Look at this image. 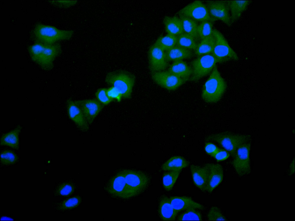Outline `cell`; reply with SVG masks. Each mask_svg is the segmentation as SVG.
Here are the masks:
<instances>
[{"label":"cell","instance_id":"cell-1","mask_svg":"<svg viewBox=\"0 0 295 221\" xmlns=\"http://www.w3.org/2000/svg\"><path fill=\"white\" fill-rule=\"evenodd\" d=\"M226 87V83L215 65L203 86L202 98L207 103L217 102L222 98Z\"/></svg>","mask_w":295,"mask_h":221},{"label":"cell","instance_id":"cell-2","mask_svg":"<svg viewBox=\"0 0 295 221\" xmlns=\"http://www.w3.org/2000/svg\"><path fill=\"white\" fill-rule=\"evenodd\" d=\"M124 171L128 199L139 195L147 189L150 179L146 174L133 169H125Z\"/></svg>","mask_w":295,"mask_h":221},{"label":"cell","instance_id":"cell-3","mask_svg":"<svg viewBox=\"0 0 295 221\" xmlns=\"http://www.w3.org/2000/svg\"><path fill=\"white\" fill-rule=\"evenodd\" d=\"M33 33L37 42L49 45L54 44L59 41L70 39L73 31L61 30L51 26L39 24L35 27Z\"/></svg>","mask_w":295,"mask_h":221},{"label":"cell","instance_id":"cell-4","mask_svg":"<svg viewBox=\"0 0 295 221\" xmlns=\"http://www.w3.org/2000/svg\"><path fill=\"white\" fill-rule=\"evenodd\" d=\"M250 139V136L247 135L224 133L210 135L206 140L216 142L233 157L237 149L249 142Z\"/></svg>","mask_w":295,"mask_h":221},{"label":"cell","instance_id":"cell-5","mask_svg":"<svg viewBox=\"0 0 295 221\" xmlns=\"http://www.w3.org/2000/svg\"><path fill=\"white\" fill-rule=\"evenodd\" d=\"M105 81L116 88L122 97L126 98L131 97L135 82L132 75L122 71L110 72L107 74Z\"/></svg>","mask_w":295,"mask_h":221},{"label":"cell","instance_id":"cell-6","mask_svg":"<svg viewBox=\"0 0 295 221\" xmlns=\"http://www.w3.org/2000/svg\"><path fill=\"white\" fill-rule=\"evenodd\" d=\"M218 62H222L212 53L197 57L191 62L192 74L189 81H196L207 75Z\"/></svg>","mask_w":295,"mask_h":221},{"label":"cell","instance_id":"cell-7","mask_svg":"<svg viewBox=\"0 0 295 221\" xmlns=\"http://www.w3.org/2000/svg\"><path fill=\"white\" fill-rule=\"evenodd\" d=\"M212 34L215 41L212 53L214 56L222 62L231 60H238L237 55L230 47L223 35L215 29H213Z\"/></svg>","mask_w":295,"mask_h":221},{"label":"cell","instance_id":"cell-8","mask_svg":"<svg viewBox=\"0 0 295 221\" xmlns=\"http://www.w3.org/2000/svg\"><path fill=\"white\" fill-rule=\"evenodd\" d=\"M250 144L249 142L241 146L233 157V166L238 175L243 177L251 173L249 157Z\"/></svg>","mask_w":295,"mask_h":221},{"label":"cell","instance_id":"cell-9","mask_svg":"<svg viewBox=\"0 0 295 221\" xmlns=\"http://www.w3.org/2000/svg\"><path fill=\"white\" fill-rule=\"evenodd\" d=\"M205 4L213 22L220 20L228 26L231 25L228 1H208Z\"/></svg>","mask_w":295,"mask_h":221},{"label":"cell","instance_id":"cell-10","mask_svg":"<svg viewBox=\"0 0 295 221\" xmlns=\"http://www.w3.org/2000/svg\"><path fill=\"white\" fill-rule=\"evenodd\" d=\"M177 14L186 16L196 22L207 20L213 22L205 4L201 1H195L189 3L179 11Z\"/></svg>","mask_w":295,"mask_h":221},{"label":"cell","instance_id":"cell-11","mask_svg":"<svg viewBox=\"0 0 295 221\" xmlns=\"http://www.w3.org/2000/svg\"><path fill=\"white\" fill-rule=\"evenodd\" d=\"M149 67L152 73L163 71L168 66L165 51L154 43L148 52Z\"/></svg>","mask_w":295,"mask_h":221},{"label":"cell","instance_id":"cell-12","mask_svg":"<svg viewBox=\"0 0 295 221\" xmlns=\"http://www.w3.org/2000/svg\"><path fill=\"white\" fill-rule=\"evenodd\" d=\"M152 78L158 84L170 90L176 89L186 81L169 71L152 73Z\"/></svg>","mask_w":295,"mask_h":221},{"label":"cell","instance_id":"cell-13","mask_svg":"<svg viewBox=\"0 0 295 221\" xmlns=\"http://www.w3.org/2000/svg\"><path fill=\"white\" fill-rule=\"evenodd\" d=\"M82 111L89 124H91L105 105L97 99H86L74 101Z\"/></svg>","mask_w":295,"mask_h":221},{"label":"cell","instance_id":"cell-14","mask_svg":"<svg viewBox=\"0 0 295 221\" xmlns=\"http://www.w3.org/2000/svg\"><path fill=\"white\" fill-rule=\"evenodd\" d=\"M106 189L109 193L114 197L128 199L124 170L118 172L112 178Z\"/></svg>","mask_w":295,"mask_h":221},{"label":"cell","instance_id":"cell-15","mask_svg":"<svg viewBox=\"0 0 295 221\" xmlns=\"http://www.w3.org/2000/svg\"><path fill=\"white\" fill-rule=\"evenodd\" d=\"M204 166L206 170L207 177L206 191L211 193L223 180V167L219 164L212 163H207Z\"/></svg>","mask_w":295,"mask_h":221},{"label":"cell","instance_id":"cell-16","mask_svg":"<svg viewBox=\"0 0 295 221\" xmlns=\"http://www.w3.org/2000/svg\"><path fill=\"white\" fill-rule=\"evenodd\" d=\"M61 51L60 46L58 44L45 45L44 49L37 64L44 69L50 68L55 59Z\"/></svg>","mask_w":295,"mask_h":221},{"label":"cell","instance_id":"cell-17","mask_svg":"<svg viewBox=\"0 0 295 221\" xmlns=\"http://www.w3.org/2000/svg\"><path fill=\"white\" fill-rule=\"evenodd\" d=\"M68 114L70 119L77 127L83 132L89 129V124L86 121L80 109L74 101L71 99L67 101Z\"/></svg>","mask_w":295,"mask_h":221},{"label":"cell","instance_id":"cell-18","mask_svg":"<svg viewBox=\"0 0 295 221\" xmlns=\"http://www.w3.org/2000/svg\"><path fill=\"white\" fill-rule=\"evenodd\" d=\"M169 198L173 207L178 213L189 209L203 210L205 208L203 205L189 197L175 196L170 197Z\"/></svg>","mask_w":295,"mask_h":221},{"label":"cell","instance_id":"cell-19","mask_svg":"<svg viewBox=\"0 0 295 221\" xmlns=\"http://www.w3.org/2000/svg\"><path fill=\"white\" fill-rule=\"evenodd\" d=\"M158 213L163 221H173L176 219L178 213L173 207L169 197L166 195L161 196L159 200Z\"/></svg>","mask_w":295,"mask_h":221},{"label":"cell","instance_id":"cell-20","mask_svg":"<svg viewBox=\"0 0 295 221\" xmlns=\"http://www.w3.org/2000/svg\"><path fill=\"white\" fill-rule=\"evenodd\" d=\"M190 168L194 184L202 191H206L207 177L205 166L192 164Z\"/></svg>","mask_w":295,"mask_h":221},{"label":"cell","instance_id":"cell-21","mask_svg":"<svg viewBox=\"0 0 295 221\" xmlns=\"http://www.w3.org/2000/svg\"><path fill=\"white\" fill-rule=\"evenodd\" d=\"M168 71L186 81L189 80L192 74L191 67L183 60L173 61Z\"/></svg>","mask_w":295,"mask_h":221},{"label":"cell","instance_id":"cell-22","mask_svg":"<svg viewBox=\"0 0 295 221\" xmlns=\"http://www.w3.org/2000/svg\"><path fill=\"white\" fill-rule=\"evenodd\" d=\"M165 54L168 61L190 59L194 55L192 51L177 45L165 51Z\"/></svg>","mask_w":295,"mask_h":221},{"label":"cell","instance_id":"cell-23","mask_svg":"<svg viewBox=\"0 0 295 221\" xmlns=\"http://www.w3.org/2000/svg\"><path fill=\"white\" fill-rule=\"evenodd\" d=\"M163 21L167 34L177 36L184 33L182 23L179 17L166 16L164 18Z\"/></svg>","mask_w":295,"mask_h":221},{"label":"cell","instance_id":"cell-24","mask_svg":"<svg viewBox=\"0 0 295 221\" xmlns=\"http://www.w3.org/2000/svg\"><path fill=\"white\" fill-rule=\"evenodd\" d=\"M215 39L213 34L200 40L196 49L194 51V55L197 56L212 53L215 44Z\"/></svg>","mask_w":295,"mask_h":221},{"label":"cell","instance_id":"cell-25","mask_svg":"<svg viewBox=\"0 0 295 221\" xmlns=\"http://www.w3.org/2000/svg\"><path fill=\"white\" fill-rule=\"evenodd\" d=\"M189 162L181 156H175L171 157L162 165L161 169L164 171L181 170L188 167Z\"/></svg>","mask_w":295,"mask_h":221},{"label":"cell","instance_id":"cell-26","mask_svg":"<svg viewBox=\"0 0 295 221\" xmlns=\"http://www.w3.org/2000/svg\"><path fill=\"white\" fill-rule=\"evenodd\" d=\"M231 24L240 17L250 2L249 1H228Z\"/></svg>","mask_w":295,"mask_h":221},{"label":"cell","instance_id":"cell-27","mask_svg":"<svg viewBox=\"0 0 295 221\" xmlns=\"http://www.w3.org/2000/svg\"><path fill=\"white\" fill-rule=\"evenodd\" d=\"M178 15L182 23L184 33L191 36L197 42L199 39L197 32V22L185 16Z\"/></svg>","mask_w":295,"mask_h":221},{"label":"cell","instance_id":"cell-28","mask_svg":"<svg viewBox=\"0 0 295 221\" xmlns=\"http://www.w3.org/2000/svg\"><path fill=\"white\" fill-rule=\"evenodd\" d=\"M21 127L18 126L14 130L4 135L1 139V144L6 145L13 148H19V135Z\"/></svg>","mask_w":295,"mask_h":221},{"label":"cell","instance_id":"cell-29","mask_svg":"<svg viewBox=\"0 0 295 221\" xmlns=\"http://www.w3.org/2000/svg\"><path fill=\"white\" fill-rule=\"evenodd\" d=\"M177 36L167 34L159 37L154 44L164 51H166L176 45Z\"/></svg>","mask_w":295,"mask_h":221},{"label":"cell","instance_id":"cell-30","mask_svg":"<svg viewBox=\"0 0 295 221\" xmlns=\"http://www.w3.org/2000/svg\"><path fill=\"white\" fill-rule=\"evenodd\" d=\"M177 45L191 50L193 51L196 49L198 43L192 36L183 33L177 36Z\"/></svg>","mask_w":295,"mask_h":221},{"label":"cell","instance_id":"cell-31","mask_svg":"<svg viewBox=\"0 0 295 221\" xmlns=\"http://www.w3.org/2000/svg\"><path fill=\"white\" fill-rule=\"evenodd\" d=\"M181 170L167 171L163 175V186L167 191L171 190L178 178Z\"/></svg>","mask_w":295,"mask_h":221},{"label":"cell","instance_id":"cell-32","mask_svg":"<svg viewBox=\"0 0 295 221\" xmlns=\"http://www.w3.org/2000/svg\"><path fill=\"white\" fill-rule=\"evenodd\" d=\"M213 22L207 20L201 22L198 25L197 32L199 39L201 40L212 34Z\"/></svg>","mask_w":295,"mask_h":221},{"label":"cell","instance_id":"cell-33","mask_svg":"<svg viewBox=\"0 0 295 221\" xmlns=\"http://www.w3.org/2000/svg\"><path fill=\"white\" fill-rule=\"evenodd\" d=\"M178 217V220H202L201 213L197 209L191 208L184 211Z\"/></svg>","mask_w":295,"mask_h":221},{"label":"cell","instance_id":"cell-34","mask_svg":"<svg viewBox=\"0 0 295 221\" xmlns=\"http://www.w3.org/2000/svg\"><path fill=\"white\" fill-rule=\"evenodd\" d=\"M45 47V44L37 42L31 46L29 48L30 56L33 60L36 63L42 53Z\"/></svg>","mask_w":295,"mask_h":221},{"label":"cell","instance_id":"cell-35","mask_svg":"<svg viewBox=\"0 0 295 221\" xmlns=\"http://www.w3.org/2000/svg\"><path fill=\"white\" fill-rule=\"evenodd\" d=\"M207 218L209 221L228 220L221 210L215 206H212L210 208L207 214Z\"/></svg>","mask_w":295,"mask_h":221},{"label":"cell","instance_id":"cell-36","mask_svg":"<svg viewBox=\"0 0 295 221\" xmlns=\"http://www.w3.org/2000/svg\"><path fill=\"white\" fill-rule=\"evenodd\" d=\"M18 157L13 152L8 150L2 151L1 153V162L5 165H11L17 161Z\"/></svg>","mask_w":295,"mask_h":221},{"label":"cell","instance_id":"cell-37","mask_svg":"<svg viewBox=\"0 0 295 221\" xmlns=\"http://www.w3.org/2000/svg\"><path fill=\"white\" fill-rule=\"evenodd\" d=\"M80 197H75L69 198L60 203L57 205L58 209L65 210L71 209L77 206L81 202Z\"/></svg>","mask_w":295,"mask_h":221},{"label":"cell","instance_id":"cell-38","mask_svg":"<svg viewBox=\"0 0 295 221\" xmlns=\"http://www.w3.org/2000/svg\"><path fill=\"white\" fill-rule=\"evenodd\" d=\"M107 89L105 88L98 89L95 93V96L97 99L102 104L107 105L114 100L110 98L107 95Z\"/></svg>","mask_w":295,"mask_h":221},{"label":"cell","instance_id":"cell-39","mask_svg":"<svg viewBox=\"0 0 295 221\" xmlns=\"http://www.w3.org/2000/svg\"><path fill=\"white\" fill-rule=\"evenodd\" d=\"M73 190V186L69 183H65L62 184L58 188L57 193L59 195L63 196L69 195Z\"/></svg>","mask_w":295,"mask_h":221},{"label":"cell","instance_id":"cell-40","mask_svg":"<svg viewBox=\"0 0 295 221\" xmlns=\"http://www.w3.org/2000/svg\"><path fill=\"white\" fill-rule=\"evenodd\" d=\"M107 93L108 96L111 99L116 100L119 102L121 101L122 95L118 90L114 86L107 89Z\"/></svg>","mask_w":295,"mask_h":221},{"label":"cell","instance_id":"cell-41","mask_svg":"<svg viewBox=\"0 0 295 221\" xmlns=\"http://www.w3.org/2000/svg\"><path fill=\"white\" fill-rule=\"evenodd\" d=\"M230 155V153L225 149L220 148L212 157L218 161H221L228 159Z\"/></svg>","mask_w":295,"mask_h":221},{"label":"cell","instance_id":"cell-42","mask_svg":"<svg viewBox=\"0 0 295 221\" xmlns=\"http://www.w3.org/2000/svg\"><path fill=\"white\" fill-rule=\"evenodd\" d=\"M219 148L215 144L210 142H206L204 148L206 153L212 157Z\"/></svg>","mask_w":295,"mask_h":221},{"label":"cell","instance_id":"cell-43","mask_svg":"<svg viewBox=\"0 0 295 221\" xmlns=\"http://www.w3.org/2000/svg\"><path fill=\"white\" fill-rule=\"evenodd\" d=\"M53 4L62 7H68L75 3V1H51Z\"/></svg>","mask_w":295,"mask_h":221},{"label":"cell","instance_id":"cell-44","mask_svg":"<svg viewBox=\"0 0 295 221\" xmlns=\"http://www.w3.org/2000/svg\"><path fill=\"white\" fill-rule=\"evenodd\" d=\"M294 159L291 163L289 169V173L290 175H292L294 173Z\"/></svg>","mask_w":295,"mask_h":221},{"label":"cell","instance_id":"cell-45","mask_svg":"<svg viewBox=\"0 0 295 221\" xmlns=\"http://www.w3.org/2000/svg\"><path fill=\"white\" fill-rule=\"evenodd\" d=\"M1 220H14L12 218H11L10 217H7V216H2L1 217Z\"/></svg>","mask_w":295,"mask_h":221}]
</instances>
